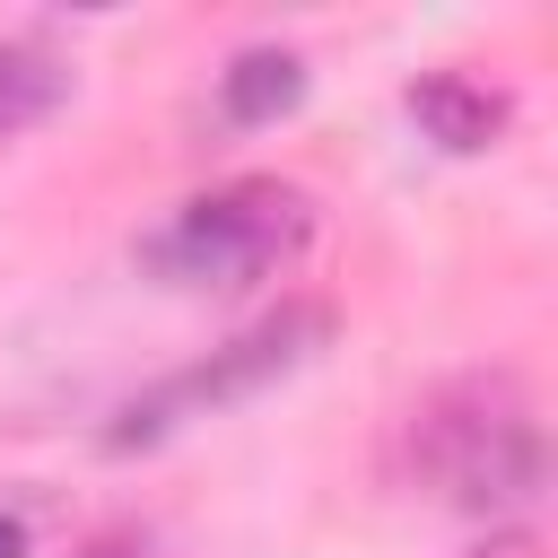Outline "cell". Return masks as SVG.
<instances>
[{
  "label": "cell",
  "mask_w": 558,
  "mask_h": 558,
  "mask_svg": "<svg viewBox=\"0 0 558 558\" xmlns=\"http://www.w3.org/2000/svg\"><path fill=\"white\" fill-rule=\"evenodd\" d=\"M0 558H26V523L17 514H0Z\"/></svg>",
  "instance_id": "8"
},
{
  "label": "cell",
  "mask_w": 558,
  "mask_h": 558,
  "mask_svg": "<svg viewBox=\"0 0 558 558\" xmlns=\"http://www.w3.org/2000/svg\"><path fill=\"white\" fill-rule=\"evenodd\" d=\"M305 235H314V201L296 183H227L201 192L174 227H157L140 262L174 288H253L279 262H296Z\"/></svg>",
  "instance_id": "1"
},
{
  "label": "cell",
  "mask_w": 558,
  "mask_h": 558,
  "mask_svg": "<svg viewBox=\"0 0 558 558\" xmlns=\"http://www.w3.org/2000/svg\"><path fill=\"white\" fill-rule=\"evenodd\" d=\"M462 558H541V541H532V532H497V541H480V549H462Z\"/></svg>",
  "instance_id": "7"
},
{
  "label": "cell",
  "mask_w": 558,
  "mask_h": 558,
  "mask_svg": "<svg viewBox=\"0 0 558 558\" xmlns=\"http://www.w3.org/2000/svg\"><path fill=\"white\" fill-rule=\"evenodd\" d=\"M323 340H331V305L296 296V305H279L270 323H253V331H235L227 349H209L201 366H183V375H166L157 392H140V401L105 427V445H113V453H140V445H157V436H166L174 418H192V410L253 401V392H270L279 375H296Z\"/></svg>",
  "instance_id": "3"
},
{
  "label": "cell",
  "mask_w": 558,
  "mask_h": 558,
  "mask_svg": "<svg viewBox=\"0 0 558 558\" xmlns=\"http://www.w3.org/2000/svg\"><path fill=\"white\" fill-rule=\"evenodd\" d=\"M296 105H305V61L279 52V44L235 52L227 78H218V113H227L235 131H262V122H279V113H296Z\"/></svg>",
  "instance_id": "5"
},
{
  "label": "cell",
  "mask_w": 558,
  "mask_h": 558,
  "mask_svg": "<svg viewBox=\"0 0 558 558\" xmlns=\"http://www.w3.org/2000/svg\"><path fill=\"white\" fill-rule=\"evenodd\" d=\"M70 70L44 44H0V131H35L44 113H61Z\"/></svg>",
  "instance_id": "6"
},
{
  "label": "cell",
  "mask_w": 558,
  "mask_h": 558,
  "mask_svg": "<svg viewBox=\"0 0 558 558\" xmlns=\"http://www.w3.org/2000/svg\"><path fill=\"white\" fill-rule=\"evenodd\" d=\"M96 558H148L140 541H96Z\"/></svg>",
  "instance_id": "9"
},
{
  "label": "cell",
  "mask_w": 558,
  "mask_h": 558,
  "mask_svg": "<svg viewBox=\"0 0 558 558\" xmlns=\"http://www.w3.org/2000/svg\"><path fill=\"white\" fill-rule=\"evenodd\" d=\"M410 122H418L436 148L480 157V148H497V131H506V96H497V87H471V78H453V70H436V78L410 87Z\"/></svg>",
  "instance_id": "4"
},
{
  "label": "cell",
  "mask_w": 558,
  "mask_h": 558,
  "mask_svg": "<svg viewBox=\"0 0 558 558\" xmlns=\"http://www.w3.org/2000/svg\"><path fill=\"white\" fill-rule=\"evenodd\" d=\"M418 462L453 488V506L497 514V506H523L541 488V427L523 418V392L506 375H471V384L427 401Z\"/></svg>",
  "instance_id": "2"
}]
</instances>
